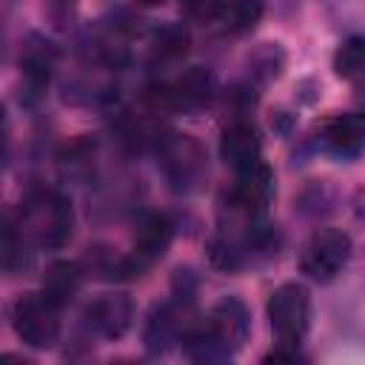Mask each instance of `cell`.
<instances>
[{"label": "cell", "mask_w": 365, "mask_h": 365, "mask_svg": "<svg viewBox=\"0 0 365 365\" xmlns=\"http://www.w3.org/2000/svg\"><path fill=\"white\" fill-rule=\"evenodd\" d=\"M71 225H74L71 202L54 191H43V194L31 197L26 202L23 220H20V228H26L46 248L66 245L71 237Z\"/></svg>", "instance_id": "cell-1"}, {"label": "cell", "mask_w": 365, "mask_h": 365, "mask_svg": "<svg viewBox=\"0 0 365 365\" xmlns=\"http://www.w3.org/2000/svg\"><path fill=\"white\" fill-rule=\"evenodd\" d=\"M268 322L279 342L299 345L311 322V297L299 282H285L268 297Z\"/></svg>", "instance_id": "cell-2"}, {"label": "cell", "mask_w": 365, "mask_h": 365, "mask_svg": "<svg viewBox=\"0 0 365 365\" xmlns=\"http://www.w3.org/2000/svg\"><path fill=\"white\" fill-rule=\"evenodd\" d=\"M57 305L40 291V294H26L11 305V325L14 334L37 351H46L57 342L60 336V319H57Z\"/></svg>", "instance_id": "cell-3"}, {"label": "cell", "mask_w": 365, "mask_h": 365, "mask_svg": "<svg viewBox=\"0 0 365 365\" xmlns=\"http://www.w3.org/2000/svg\"><path fill=\"white\" fill-rule=\"evenodd\" d=\"M348 257H351V240H348V234H342L336 228H319L305 242V248L299 254V268L311 279L328 282V279H334L345 268Z\"/></svg>", "instance_id": "cell-4"}, {"label": "cell", "mask_w": 365, "mask_h": 365, "mask_svg": "<svg viewBox=\"0 0 365 365\" xmlns=\"http://www.w3.org/2000/svg\"><path fill=\"white\" fill-rule=\"evenodd\" d=\"M160 151V163L163 171L168 177V182L177 191H188L200 177H202V151L197 145V140H191L188 134H168L157 143Z\"/></svg>", "instance_id": "cell-5"}, {"label": "cell", "mask_w": 365, "mask_h": 365, "mask_svg": "<svg viewBox=\"0 0 365 365\" xmlns=\"http://www.w3.org/2000/svg\"><path fill=\"white\" fill-rule=\"evenodd\" d=\"M319 140H322V148L331 151L334 157H342V160L359 157L365 151V114L348 111V114L331 117L322 125Z\"/></svg>", "instance_id": "cell-6"}, {"label": "cell", "mask_w": 365, "mask_h": 365, "mask_svg": "<svg viewBox=\"0 0 365 365\" xmlns=\"http://www.w3.org/2000/svg\"><path fill=\"white\" fill-rule=\"evenodd\" d=\"M271 197H274V174L268 165L257 163V165L240 171V180L234 182V188L228 194V202H231V208L257 217L265 211Z\"/></svg>", "instance_id": "cell-7"}, {"label": "cell", "mask_w": 365, "mask_h": 365, "mask_svg": "<svg viewBox=\"0 0 365 365\" xmlns=\"http://www.w3.org/2000/svg\"><path fill=\"white\" fill-rule=\"evenodd\" d=\"M134 319V305L125 294H103L86 308V322L94 334L106 339H117L128 331Z\"/></svg>", "instance_id": "cell-8"}, {"label": "cell", "mask_w": 365, "mask_h": 365, "mask_svg": "<svg viewBox=\"0 0 365 365\" xmlns=\"http://www.w3.org/2000/svg\"><path fill=\"white\" fill-rule=\"evenodd\" d=\"M188 325L191 322H185V308H180L177 302L154 305L148 319H145V328H143V342H145V348L151 354H163L177 339H182Z\"/></svg>", "instance_id": "cell-9"}, {"label": "cell", "mask_w": 365, "mask_h": 365, "mask_svg": "<svg viewBox=\"0 0 365 365\" xmlns=\"http://www.w3.org/2000/svg\"><path fill=\"white\" fill-rule=\"evenodd\" d=\"M174 237V225L165 214L160 211H148L137 220V231H134V262L140 268H148L154 259H160L165 254V248L171 245Z\"/></svg>", "instance_id": "cell-10"}, {"label": "cell", "mask_w": 365, "mask_h": 365, "mask_svg": "<svg viewBox=\"0 0 365 365\" xmlns=\"http://www.w3.org/2000/svg\"><path fill=\"white\" fill-rule=\"evenodd\" d=\"M259 134L251 123L245 120H237L231 125L222 128V137H220V157L225 165L237 168V171H245L251 165L259 163Z\"/></svg>", "instance_id": "cell-11"}, {"label": "cell", "mask_w": 365, "mask_h": 365, "mask_svg": "<svg viewBox=\"0 0 365 365\" xmlns=\"http://www.w3.org/2000/svg\"><path fill=\"white\" fill-rule=\"evenodd\" d=\"M208 328H211L214 339L231 354L248 336V308L237 297H225L214 305V311L208 317Z\"/></svg>", "instance_id": "cell-12"}, {"label": "cell", "mask_w": 365, "mask_h": 365, "mask_svg": "<svg viewBox=\"0 0 365 365\" xmlns=\"http://www.w3.org/2000/svg\"><path fill=\"white\" fill-rule=\"evenodd\" d=\"M214 74L202 66H191L185 68L174 83H171V91H174V100H177V111L180 108H197V106H205L211 97H214Z\"/></svg>", "instance_id": "cell-13"}, {"label": "cell", "mask_w": 365, "mask_h": 365, "mask_svg": "<svg viewBox=\"0 0 365 365\" xmlns=\"http://www.w3.org/2000/svg\"><path fill=\"white\" fill-rule=\"evenodd\" d=\"M80 279H83V271H80L77 262H71V259H54L46 268V274H43V294L57 308H63V305H68L74 299V294L80 288Z\"/></svg>", "instance_id": "cell-14"}, {"label": "cell", "mask_w": 365, "mask_h": 365, "mask_svg": "<svg viewBox=\"0 0 365 365\" xmlns=\"http://www.w3.org/2000/svg\"><path fill=\"white\" fill-rule=\"evenodd\" d=\"M51 63H54V48L51 43L34 37L31 46H26L23 57H20V68H23V83L31 94H40L51 77Z\"/></svg>", "instance_id": "cell-15"}, {"label": "cell", "mask_w": 365, "mask_h": 365, "mask_svg": "<svg viewBox=\"0 0 365 365\" xmlns=\"http://www.w3.org/2000/svg\"><path fill=\"white\" fill-rule=\"evenodd\" d=\"M259 17H262V0H222L220 20L234 34L251 31L259 23Z\"/></svg>", "instance_id": "cell-16"}, {"label": "cell", "mask_w": 365, "mask_h": 365, "mask_svg": "<svg viewBox=\"0 0 365 365\" xmlns=\"http://www.w3.org/2000/svg\"><path fill=\"white\" fill-rule=\"evenodd\" d=\"M334 71L342 80L365 77V37H348L334 54Z\"/></svg>", "instance_id": "cell-17"}, {"label": "cell", "mask_w": 365, "mask_h": 365, "mask_svg": "<svg viewBox=\"0 0 365 365\" xmlns=\"http://www.w3.org/2000/svg\"><path fill=\"white\" fill-rule=\"evenodd\" d=\"M151 51L157 60H177L188 51V31L180 23H168L163 29L154 31L151 40Z\"/></svg>", "instance_id": "cell-18"}, {"label": "cell", "mask_w": 365, "mask_h": 365, "mask_svg": "<svg viewBox=\"0 0 365 365\" xmlns=\"http://www.w3.org/2000/svg\"><path fill=\"white\" fill-rule=\"evenodd\" d=\"M182 14L194 23H211L222 14V0H180Z\"/></svg>", "instance_id": "cell-19"}, {"label": "cell", "mask_w": 365, "mask_h": 365, "mask_svg": "<svg viewBox=\"0 0 365 365\" xmlns=\"http://www.w3.org/2000/svg\"><path fill=\"white\" fill-rule=\"evenodd\" d=\"M140 3H145V6H154V3H163V0H140Z\"/></svg>", "instance_id": "cell-20"}]
</instances>
